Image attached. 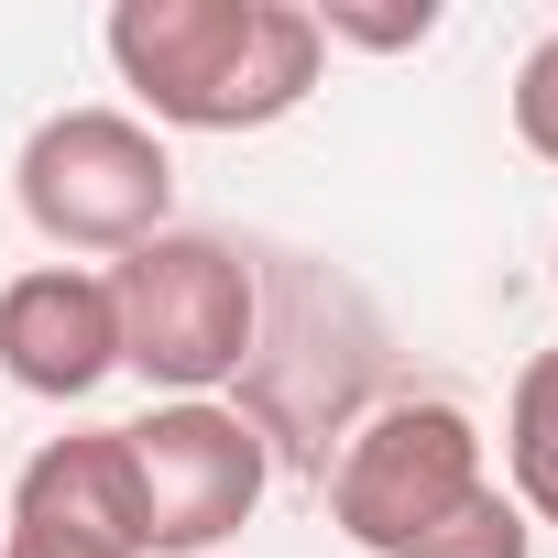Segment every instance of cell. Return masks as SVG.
Here are the masks:
<instances>
[{
    "label": "cell",
    "mask_w": 558,
    "mask_h": 558,
    "mask_svg": "<svg viewBox=\"0 0 558 558\" xmlns=\"http://www.w3.org/2000/svg\"><path fill=\"white\" fill-rule=\"evenodd\" d=\"M121 471L143 504V558H208L263 514L274 438L230 395H175V405H143L121 427Z\"/></svg>",
    "instance_id": "obj_5"
},
{
    "label": "cell",
    "mask_w": 558,
    "mask_h": 558,
    "mask_svg": "<svg viewBox=\"0 0 558 558\" xmlns=\"http://www.w3.org/2000/svg\"><path fill=\"white\" fill-rule=\"evenodd\" d=\"M547 274H558V263H547Z\"/></svg>",
    "instance_id": "obj_12"
},
{
    "label": "cell",
    "mask_w": 558,
    "mask_h": 558,
    "mask_svg": "<svg viewBox=\"0 0 558 558\" xmlns=\"http://www.w3.org/2000/svg\"><path fill=\"white\" fill-rule=\"evenodd\" d=\"M329 525L362 558H536L493 438L460 395H384L329 449Z\"/></svg>",
    "instance_id": "obj_1"
},
{
    "label": "cell",
    "mask_w": 558,
    "mask_h": 558,
    "mask_svg": "<svg viewBox=\"0 0 558 558\" xmlns=\"http://www.w3.org/2000/svg\"><path fill=\"white\" fill-rule=\"evenodd\" d=\"M514 143L536 165H558V56L547 45H525V66H514Z\"/></svg>",
    "instance_id": "obj_10"
},
{
    "label": "cell",
    "mask_w": 558,
    "mask_h": 558,
    "mask_svg": "<svg viewBox=\"0 0 558 558\" xmlns=\"http://www.w3.org/2000/svg\"><path fill=\"white\" fill-rule=\"evenodd\" d=\"M547 56H558V34H547Z\"/></svg>",
    "instance_id": "obj_11"
},
{
    "label": "cell",
    "mask_w": 558,
    "mask_h": 558,
    "mask_svg": "<svg viewBox=\"0 0 558 558\" xmlns=\"http://www.w3.org/2000/svg\"><path fill=\"white\" fill-rule=\"evenodd\" d=\"M0 373L45 405H88L121 373V307H110V274L88 263H34L0 286Z\"/></svg>",
    "instance_id": "obj_7"
},
{
    "label": "cell",
    "mask_w": 558,
    "mask_h": 558,
    "mask_svg": "<svg viewBox=\"0 0 558 558\" xmlns=\"http://www.w3.org/2000/svg\"><path fill=\"white\" fill-rule=\"evenodd\" d=\"M99 45L154 132H274L318 99L329 66L307 0H121Z\"/></svg>",
    "instance_id": "obj_2"
},
{
    "label": "cell",
    "mask_w": 558,
    "mask_h": 558,
    "mask_svg": "<svg viewBox=\"0 0 558 558\" xmlns=\"http://www.w3.org/2000/svg\"><path fill=\"white\" fill-rule=\"evenodd\" d=\"M438 34V12L427 0H405V12H351V0H329L318 12V45H373V56H405V45H427Z\"/></svg>",
    "instance_id": "obj_9"
},
{
    "label": "cell",
    "mask_w": 558,
    "mask_h": 558,
    "mask_svg": "<svg viewBox=\"0 0 558 558\" xmlns=\"http://www.w3.org/2000/svg\"><path fill=\"white\" fill-rule=\"evenodd\" d=\"M12 197L56 252H143L154 230H175V154L154 121L88 99V110H45L12 154Z\"/></svg>",
    "instance_id": "obj_4"
},
{
    "label": "cell",
    "mask_w": 558,
    "mask_h": 558,
    "mask_svg": "<svg viewBox=\"0 0 558 558\" xmlns=\"http://www.w3.org/2000/svg\"><path fill=\"white\" fill-rule=\"evenodd\" d=\"M504 493L525 525H558V340L525 351V373L504 395Z\"/></svg>",
    "instance_id": "obj_8"
},
{
    "label": "cell",
    "mask_w": 558,
    "mask_h": 558,
    "mask_svg": "<svg viewBox=\"0 0 558 558\" xmlns=\"http://www.w3.org/2000/svg\"><path fill=\"white\" fill-rule=\"evenodd\" d=\"M0 558H143V504L121 471V427H66L12 482Z\"/></svg>",
    "instance_id": "obj_6"
},
{
    "label": "cell",
    "mask_w": 558,
    "mask_h": 558,
    "mask_svg": "<svg viewBox=\"0 0 558 558\" xmlns=\"http://www.w3.org/2000/svg\"><path fill=\"white\" fill-rule=\"evenodd\" d=\"M110 307H121V373H143L165 405L219 395L263 362V286L219 230H154L143 252H121Z\"/></svg>",
    "instance_id": "obj_3"
}]
</instances>
